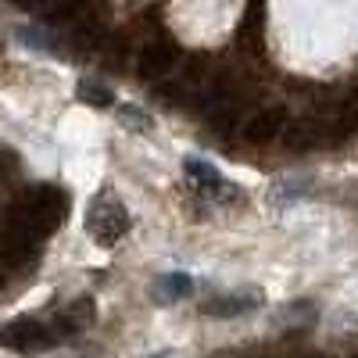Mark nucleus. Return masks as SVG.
Returning <instances> with one entry per match:
<instances>
[{
	"instance_id": "obj_1",
	"label": "nucleus",
	"mask_w": 358,
	"mask_h": 358,
	"mask_svg": "<svg viewBox=\"0 0 358 358\" xmlns=\"http://www.w3.org/2000/svg\"><path fill=\"white\" fill-rule=\"evenodd\" d=\"M69 212V197L65 190H57V187H33V190H25V197L8 212V226L29 233V236H36V241H43L47 233H54L57 226H62Z\"/></svg>"
},
{
	"instance_id": "obj_2",
	"label": "nucleus",
	"mask_w": 358,
	"mask_h": 358,
	"mask_svg": "<svg viewBox=\"0 0 358 358\" xmlns=\"http://www.w3.org/2000/svg\"><path fill=\"white\" fill-rule=\"evenodd\" d=\"M129 226H133V219H129V212H126V204L118 201L111 190H101L94 201H90L86 229H90V236H94L97 244L115 248V244L129 233Z\"/></svg>"
},
{
	"instance_id": "obj_3",
	"label": "nucleus",
	"mask_w": 358,
	"mask_h": 358,
	"mask_svg": "<svg viewBox=\"0 0 358 358\" xmlns=\"http://www.w3.org/2000/svg\"><path fill=\"white\" fill-rule=\"evenodd\" d=\"M57 337L54 326H43L40 319H15L4 326V344L15 351V355H40L47 348H54Z\"/></svg>"
},
{
	"instance_id": "obj_4",
	"label": "nucleus",
	"mask_w": 358,
	"mask_h": 358,
	"mask_svg": "<svg viewBox=\"0 0 358 358\" xmlns=\"http://www.w3.org/2000/svg\"><path fill=\"white\" fill-rule=\"evenodd\" d=\"M187 176H190V183L197 187V194L204 197V201H219V204H229V201H236V190L233 183H226V179L208 165V162H201V158H190L187 162Z\"/></svg>"
},
{
	"instance_id": "obj_5",
	"label": "nucleus",
	"mask_w": 358,
	"mask_h": 358,
	"mask_svg": "<svg viewBox=\"0 0 358 358\" xmlns=\"http://www.w3.org/2000/svg\"><path fill=\"white\" fill-rule=\"evenodd\" d=\"M287 126H290L287 108H262L251 122H248L244 136H248L251 143H273V140H280V136L287 133Z\"/></svg>"
},
{
	"instance_id": "obj_6",
	"label": "nucleus",
	"mask_w": 358,
	"mask_h": 358,
	"mask_svg": "<svg viewBox=\"0 0 358 358\" xmlns=\"http://www.w3.org/2000/svg\"><path fill=\"white\" fill-rule=\"evenodd\" d=\"M176 62H179V50L172 43H151L140 54V76L143 79H162V76L172 72Z\"/></svg>"
},
{
	"instance_id": "obj_7",
	"label": "nucleus",
	"mask_w": 358,
	"mask_h": 358,
	"mask_svg": "<svg viewBox=\"0 0 358 358\" xmlns=\"http://www.w3.org/2000/svg\"><path fill=\"white\" fill-rule=\"evenodd\" d=\"M94 315H97V308H94V297H76V301L57 315V322H54V330H57V337H69V334H79V330H86L90 322H94Z\"/></svg>"
},
{
	"instance_id": "obj_8",
	"label": "nucleus",
	"mask_w": 358,
	"mask_h": 358,
	"mask_svg": "<svg viewBox=\"0 0 358 358\" xmlns=\"http://www.w3.org/2000/svg\"><path fill=\"white\" fill-rule=\"evenodd\" d=\"M262 305V294H229V297H212V301H204L201 312L204 315H215V319H229V315H244L251 308Z\"/></svg>"
},
{
	"instance_id": "obj_9",
	"label": "nucleus",
	"mask_w": 358,
	"mask_h": 358,
	"mask_svg": "<svg viewBox=\"0 0 358 358\" xmlns=\"http://www.w3.org/2000/svg\"><path fill=\"white\" fill-rule=\"evenodd\" d=\"M326 136V126L315 122V118H297V122L287 126L283 133V143L290 147V151H312V147H319Z\"/></svg>"
},
{
	"instance_id": "obj_10",
	"label": "nucleus",
	"mask_w": 358,
	"mask_h": 358,
	"mask_svg": "<svg viewBox=\"0 0 358 358\" xmlns=\"http://www.w3.org/2000/svg\"><path fill=\"white\" fill-rule=\"evenodd\" d=\"M194 290V280L183 276V273H169L155 283V301L158 305H172V301H183V297H190Z\"/></svg>"
},
{
	"instance_id": "obj_11",
	"label": "nucleus",
	"mask_w": 358,
	"mask_h": 358,
	"mask_svg": "<svg viewBox=\"0 0 358 358\" xmlns=\"http://www.w3.org/2000/svg\"><path fill=\"white\" fill-rule=\"evenodd\" d=\"M76 97L86 101L90 108H111V104H115V94H111L108 86H101L97 79H83V83L76 86Z\"/></svg>"
},
{
	"instance_id": "obj_12",
	"label": "nucleus",
	"mask_w": 358,
	"mask_h": 358,
	"mask_svg": "<svg viewBox=\"0 0 358 358\" xmlns=\"http://www.w3.org/2000/svg\"><path fill=\"white\" fill-rule=\"evenodd\" d=\"M18 40H22L25 47H36L40 54H50V57H65V47L57 43V40H50V36H43L40 29H18Z\"/></svg>"
},
{
	"instance_id": "obj_13",
	"label": "nucleus",
	"mask_w": 358,
	"mask_h": 358,
	"mask_svg": "<svg viewBox=\"0 0 358 358\" xmlns=\"http://www.w3.org/2000/svg\"><path fill=\"white\" fill-rule=\"evenodd\" d=\"M115 111H118V118H122L126 126H133V129H151V126H155L151 115H147V111H136L133 104H118Z\"/></svg>"
}]
</instances>
